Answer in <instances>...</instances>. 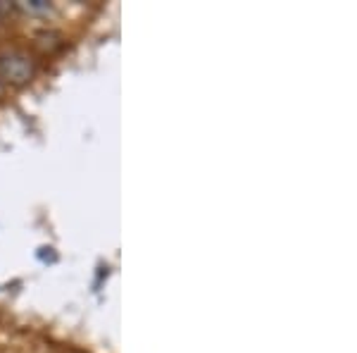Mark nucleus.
<instances>
[]
</instances>
